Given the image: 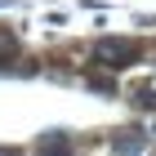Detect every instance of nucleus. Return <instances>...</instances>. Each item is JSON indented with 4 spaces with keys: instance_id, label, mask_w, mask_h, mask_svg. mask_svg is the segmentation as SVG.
I'll use <instances>...</instances> for the list:
<instances>
[{
    "instance_id": "obj_1",
    "label": "nucleus",
    "mask_w": 156,
    "mask_h": 156,
    "mask_svg": "<svg viewBox=\"0 0 156 156\" xmlns=\"http://www.w3.org/2000/svg\"><path fill=\"white\" fill-rule=\"evenodd\" d=\"M94 58L103 67H112V72H120V67H134V62L143 58V45L138 40H125V36H103L94 45Z\"/></svg>"
},
{
    "instance_id": "obj_2",
    "label": "nucleus",
    "mask_w": 156,
    "mask_h": 156,
    "mask_svg": "<svg viewBox=\"0 0 156 156\" xmlns=\"http://www.w3.org/2000/svg\"><path fill=\"white\" fill-rule=\"evenodd\" d=\"M36 156H76V152H72V138H67L62 129H49V134H40Z\"/></svg>"
},
{
    "instance_id": "obj_3",
    "label": "nucleus",
    "mask_w": 156,
    "mask_h": 156,
    "mask_svg": "<svg viewBox=\"0 0 156 156\" xmlns=\"http://www.w3.org/2000/svg\"><path fill=\"white\" fill-rule=\"evenodd\" d=\"M143 147H147V134L143 129H120L116 138H112V152L116 156H138Z\"/></svg>"
},
{
    "instance_id": "obj_4",
    "label": "nucleus",
    "mask_w": 156,
    "mask_h": 156,
    "mask_svg": "<svg viewBox=\"0 0 156 156\" xmlns=\"http://www.w3.org/2000/svg\"><path fill=\"white\" fill-rule=\"evenodd\" d=\"M134 107H143V112H156V89H152V85H143V89H138Z\"/></svg>"
},
{
    "instance_id": "obj_5",
    "label": "nucleus",
    "mask_w": 156,
    "mask_h": 156,
    "mask_svg": "<svg viewBox=\"0 0 156 156\" xmlns=\"http://www.w3.org/2000/svg\"><path fill=\"white\" fill-rule=\"evenodd\" d=\"M13 49H18V40H13V31H9V27H0V58H9Z\"/></svg>"
},
{
    "instance_id": "obj_6",
    "label": "nucleus",
    "mask_w": 156,
    "mask_h": 156,
    "mask_svg": "<svg viewBox=\"0 0 156 156\" xmlns=\"http://www.w3.org/2000/svg\"><path fill=\"white\" fill-rule=\"evenodd\" d=\"M89 89H98V94H116V80H112V76H89Z\"/></svg>"
},
{
    "instance_id": "obj_7",
    "label": "nucleus",
    "mask_w": 156,
    "mask_h": 156,
    "mask_svg": "<svg viewBox=\"0 0 156 156\" xmlns=\"http://www.w3.org/2000/svg\"><path fill=\"white\" fill-rule=\"evenodd\" d=\"M0 156H13V147H0Z\"/></svg>"
}]
</instances>
